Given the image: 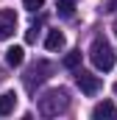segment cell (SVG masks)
<instances>
[{
  "instance_id": "6da1fadb",
  "label": "cell",
  "mask_w": 117,
  "mask_h": 120,
  "mask_svg": "<svg viewBox=\"0 0 117 120\" xmlns=\"http://www.w3.org/2000/svg\"><path fill=\"white\" fill-rule=\"evenodd\" d=\"M36 106H39V112H42L45 117H56L61 112H67V106H70V92L64 90V87L48 90L39 101H36Z\"/></svg>"
},
{
  "instance_id": "7a4b0ae2",
  "label": "cell",
  "mask_w": 117,
  "mask_h": 120,
  "mask_svg": "<svg viewBox=\"0 0 117 120\" xmlns=\"http://www.w3.org/2000/svg\"><path fill=\"white\" fill-rule=\"evenodd\" d=\"M89 59H92V64H95L98 70L109 73V70L114 67V50H112V45H109L103 36H98V39L92 42V48H89Z\"/></svg>"
},
{
  "instance_id": "3957f363",
  "label": "cell",
  "mask_w": 117,
  "mask_h": 120,
  "mask_svg": "<svg viewBox=\"0 0 117 120\" xmlns=\"http://www.w3.org/2000/svg\"><path fill=\"white\" fill-rule=\"evenodd\" d=\"M50 73H53V64H50V61H45V59L33 61L28 70H25V87H28V90H36L42 81L50 78Z\"/></svg>"
},
{
  "instance_id": "277c9868",
  "label": "cell",
  "mask_w": 117,
  "mask_h": 120,
  "mask_svg": "<svg viewBox=\"0 0 117 120\" xmlns=\"http://www.w3.org/2000/svg\"><path fill=\"white\" fill-rule=\"evenodd\" d=\"M75 81H78V90L84 92V95H89V98H92V95H98L100 87H103V84H100V78H98V75H92V73H87V70H78Z\"/></svg>"
},
{
  "instance_id": "5b68a950",
  "label": "cell",
  "mask_w": 117,
  "mask_h": 120,
  "mask_svg": "<svg viewBox=\"0 0 117 120\" xmlns=\"http://www.w3.org/2000/svg\"><path fill=\"white\" fill-rule=\"evenodd\" d=\"M14 28H17V14L11 8H0V39L14 36Z\"/></svg>"
},
{
  "instance_id": "8992f818",
  "label": "cell",
  "mask_w": 117,
  "mask_h": 120,
  "mask_svg": "<svg viewBox=\"0 0 117 120\" xmlns=\"http://www.w3.org/2000/svg\"><path fill=\"white\" fill-rule=\"evenodd\" d=\"M92 117H95V120H103V117L112 120V117H117V106L112 103V101H100V103L92 109Z\"/></svg>"
},
{
  "instance_id": "52a82bcc",
  "label": "cell",
  "mask_w": 117,
  "mask_h": 120,
  "mask_svg": "<svg viewBox=\"0 0 117 120\" xmlns=\"http://www.w3.org/2000/svg\"><path fill=\"white\" fill-rule=\"evenodd\" d=\"M14 109H17V92H3L0 95V115L3 117L14 115Z\"/></svg>"
},
{
  "instance_id": "ba28073f",
  "label": "cell",
  "mask_w": 117,
  "mask_h": 120,
  "mask_svg": "<svg viewBox=\"0 0 117 120\" xmlns=\"http://www.w3.org/2000/svg\"><path fill=\"white\" fill-rule=\"evenodd\" d=\"M6 61H8V67H20V64L25 61V50H22L20 45H11V48L6 50Z\"/></svg>"
},
{
  "instance_id": "9c48e42d",
  "label": "cell",
  "mask_w": 117,
  "mask_h": 120,
  "mask_svg": "<svg viewBox=\"0 0 117 120\" xmlns=\"http://www.w3.org/2000/svg\"><path fill=\"white\" fill-rule=\"evenodd\" d=\"M45 48H48V50H61V48H64V34H61V31H50L48 39H45Z\"/></svg>"
},
{
  "instance_id": "30bf717a",
  "label": "cell",
  "mask_w": 117,
  "mask_h": 120,
  "mask_svg": "<svg viewBox=\"0 0 117 120\" xmlns=\"http://www.w3.org/2000/svg\"><path fill=\"white\" fill-rule=\"evenodd\" d=\"M75 3H78V0H58L56 3L58 17H73V14H75Z\"/></svg>"
},
{
  "instance_id": "8fae6325",
  "label": "cell",
  "mask_w": 117,
  "mask_h": 120,
  "mask_svg": "<svg viewBox=\"0 0 117 120\" xmlns=\"http://www.w3.org/2000/svg\"><path fill=\"white\" fill-rule=\"evenodd\" d=\"M78 64H81V50H70L64 56V67L67 70H78Z\"/></svg>"
},
{
  "instance_id": "7c38bea8",
  "label": "cell",
  "mask_w": 117,
  "mask_h": 120,
  "mask_svg": "<svg viewBox=\"0 0 117 120\" xmlns=\"http://www.w3.org/2000/svg\"><path fill=\"white\" fill-rule=\"evenodd\" d=\"M36 36H39V22H33V25L25 31V42H28V45H33V42H36Z\"/></svg>"
},
{
  "instance_id": "4fadbf2b",
  "label": "cell",
  "mask_w": 117,
  "mask_h": 120,
  "mask_svg": "<svg viewBox=\"0 0 117 120\" xmlns=\"http://www.w3.org/2000/svg\"><path fill=\"white\" fill-rule=\"evenodd\" d=\"M22 6H25L28 11H39V8L45 6V0H22Z\"/></svg>"
},
{
  "instance_id": "5bb4252c",
  "label": "cell",
  "mask_w": 117,
  "mask_h": 120,
  "mask_svg": "<svg viewBox=\"0 0 117 120\" xmlns=\"http://www.w3.org/2000/svg\"><path fill=\"white\" fill-rule=\"evenodd\" d=\"M114 36H117V22H114Z\"/></svg>"
},
{
  "instance_id": "9a60e30c",
  "label": "cell",
  "mask_w": 117,
  "mask_h": 120,
  "mask_svg": "<svg viewBox=\"0 0 117 120\" xmlns=\"http://www.w3.org/2000/svg\"><path fill=\"white\" fill-rule=\"evenodd\" d=\"M114 95H117V84H114Z\"/></svg>"
},
{
  "instance_id": "2e32d148",
  "label": "cell",
  "mask_w": 117,
  "mask_h": 120,
  "mask_svg": "<svg viewBox=\"0 0 117 120\" xmlns=\"http://www.w3.org/2000/svg\"><path fill=\"white\" fill-rule=\"evenodd\" d=\"M0 78H3V70H0Z\"/></svg>"
}]
</instances>
